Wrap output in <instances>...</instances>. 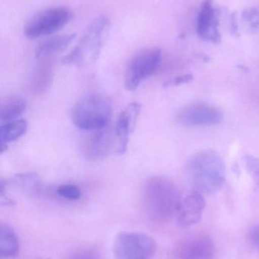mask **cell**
<instances>
[{"instance_id":"cell-1","label":"cell","mask_w":259,"mask_h":259,"mask_svg":"<svg viewBox=\"0 0 259 259\" xmlns=\"http://www.w3.org/2000/svg\"><path fill=\"white\" fill-rule=\"evenodd\" d=\"M142 199L146 214L157 223L170 222L177 214L182 201L176 184L164 176H153L146 181Z\"/></svg>"},{"instance_id":"cell-2","label":"cell","mask_w":259,"mask_h":259,"mask_svg":"<svg viewBox=\"0 0 259 259\" xmlns=\"http://www.w3.org/2000/svg\"><path fill=\"white\" fill-rule=\"evenodd\" d=\"M187 175L189 182L198 193H215L226 180V167L223 159L214 150L199 152L188 162Z\"/></svg>"},{"instance_id":"cell-3","label":"cell","mask_w":259,"mask_h":259,"mask_svg":"<svg viewBox=\"0 0 259 259\" xmlns=\"http://www.w3.org/2000/svg\"><path fill=\"white\" fill-rule=\"evenodd\" d=\"M111 30V21L105 15L97 17L85 30L76 47L62 59L65 65L85 66L98 59Z\"/></svg>"},{"instance_id":"cell-4","label":"cell","mask_w":259,"mask_h":259,"mask_svg":"<svg viewBox=\"0 0 259 259\" xmlns=\"http://www.w3.org/2000/svg\"><path fill=\"white\" fill-rule=\"evenodd\" d=\"M112 116L110 102L106 97L97 93L82 97L74 105L71 113L75 125L85 131L106 127Z\"/></svg>"},{"instance_id":"cell-5","label":"cell","mask_w":259,"mask_h":259,"mask_svg":"<svg viewBox=\"0 0 259 259\" xmlns=\"http://www.w3.org/2000/svg\"><path fill=\"white\" fill-rule=\"evenodd\" d=\"M72 18V12L64 6L50 8L30 18L24 28L26 37L33 39L51 35L66 26Z\"/></svg>"},{"instance_id":"cell-6","label":"cell","mask_w":259,"mask_h":259,"mask_svg":"<svg viewBox=\"0 0 259 259\" xmlns=\"http://www.w3.org/2000/svg\"><path fill=\"white\" fill-rule=\"evenodd\" d=\"M156 250L155 240L143 233L123 231L114 240V252L117 259H152Z\"/></svg>"},{"instance_id":"cell-7","label":"cell","mask_w":259,"mask_h":259,"mask_svg":"<svg viewBox=\"0 0 259 259\" xmlns=\"http://www.w3.org/2000/svg\"><path fill=\"white\" fill-rule=\"evenodd\" d=\"M162 52L160 49H144L131 59L125 73V87L129 91H135L147 77L158 69L161 62Z\"/></svg>"},{"instance_id":"cell-8","label":"cell","mask_w":259,"mask_h":259,"mask_svg":"<svg viewBox=\"0 0 259 259\" xmlns=\"http://www.w3.org/2000/svg\"><path fill=\"white\" fill-rule=\"evenodd\" d=\"M222 111L215 106L205 103L187 105L179 109L176 121L187 127H209L217 125L223 121Z\"/></svg>"},{"instance_id":"cell-9","label":"cell","mask_w":259,"mask_h":259,"mask_svg":"<svg viewBox=\"0 0 259 259\" xmlns=\"http://www.w3.org/2000/svg\"><path fill=\"white\" fill-rule=\"evenodd\" d=\"M115 131L108 126L103 128L87 131L82 139L81 151L86 159L98 160L107 156L115 146Z\"/></svg>"},{"instance_id":"cell-10","label":"cell","mask_w":259,"mask_h":259,"mask_svg":"<svg viewBox=\"0 0 259 259\" xmlns=\"http://www.w3.org/2000/svg\"><path fill=\"white\" fill-rule=\"evenodd\" d=\"M141 109V105L137 102H133L128 105L119 115L116 123L115 132L117 140V152L120 155H123L127 150L129 138L136 124Z\"/></svg>"},{"instance_id":"cell-11","label":"cell","mask_w":259,"mask_h":259,"mask_svg":"<svg viewBox=\"0 0 259 259\" xmlns=\"http://www.w3.org/2000/svg\"><path fill=\"white\" fill-rule=\"evenodd\" d=\"M219 16L212 0L202 3L197 18V33L204 40L214 44L220 41L219 33Z\"/></svg>"},{"instance_id":"cell-12","label":"cell","mask_w":259,"mask_h":259,"mask_svg":"<svg viewBox=\"0 0 259 259\" xmlns=\"http://www.w3.org/2000/svg\"><path fill=\"white\" fill-rule=\"evenodd\" d=\"M205 208V200L202 193L194 191L181 201L178 210L177 222L182 228H188L200 222Z\"/></svg>"},{"instance_id":"cell-13","label":"cell","mask_w":259,"mask_h":259,"mask_svg":"<svg viewBox=\"0 0 259 259\" xmlns=\"http://www.w3.org/2000/svg\"><path fill=\"white\" fill-rule=\"evenodd\" d=\"M214 243L208 236H198L186 240L177 251L179 259H212Z\"/></svg>"},{"instance_id":"cell-14","label":"cell","mask_w":259,"mask_h":259,"mask_svg":"<svg viewBox=\"0 0 259 259\" xmlns=\"http://www.w3.org/2000/svg\"><path fill=\"white\" fill-rule=\"evenodd\" d=\"M7 186L14 187L30 196L41 197L47 193V186L36 173L18 174L6 182Z\"/></svg>"},{"instance_id":"cell-15","label":"cell","mask_w":259,"mask_h":259,"mask_svg":"<svg viewBox=\"0 0 259 259\" xmlns=\"http://www.w3.org/2000/svg\"><path fill=\"white\" fill-rule=\"evenodd\" d=\"M76 37V33H70L48 38L38 44L35 50V56L36 59H43L64 51Z\"/></svg>"},{"instance_id":"cell-16","label":"cell","mask_w":259,"mask_h":259,"mask_svg":"<svg viewBox=\"0 0 259 259\" xmlns=\"http://www.w3.org/2000/svg\"><path fill=\"white\" fill-rule=\"evenodd\" d=\"M28 127L27 121L22 118L6 121L0 127V141L1 152L3 153L7 149L9 143L16 141L26 134Z\"/></svg>"},{"instance_id":"cell-17","label":"cell","mask_w":259,"mask_h":259,"mask_svg":"<svg viewBox=\"0 0 259 259\" xmlns=\"http://www.w3.org/2000/svg\"><path fill=\"white\" fill-rule=\"evenodd\" d=\"M19 241L9 225H0V255L2 258H13L19 253Z\"/></svg>"},{"instance_id":"cell-18","label":"cell","mask_w":259,"mask_h":259,"mask_svg":"<svg viewBox=\"0 0 259 259\" xmlns=\"http://www.w3.org/2000/svg\"><path fill=\"white\" fill-rule=\"evenodd\" d=\"M27 106L25 99L20 96L8 97L0 106V120L6 122L18 119L25 112Z\"/></svg>"},{"instance_id":"cell-19","label":"cell","mask_w":259,"mask_h":259,"mask_svg":"<svg viewBox=\"0 0 259 259\" xmlns=\"http://www.w3.org/2000/svg\"><path fill=\"white\" fill-rule=\"evenodd\" d=\"M53 77L51 66L47 64L40 65L32 75L31 88L36 94H42L50 87Z\"/></svg>"},{"instance_id":"cell-20","label":"cell","mask_w":259,"mask_h":259,"mask_svg":"<svg viewBox=\"0 0 259 259\" xmlns=\"http://www.w3.org/2000/svg\"><path fill=\"white\" fill-rule=\"evenodd\" d=\"M56 194L62 199L70 201H77L82 197V191L75 184H63L56 190Z\"/></svg>"},{"instance_id":"cell-21","label":"cell","mask_w":259,"mask_h":259,"mask_svg":"<svg viewBox=\"0 0 259 259\" xmlns=\"http://www.w3.org/2000/svg\"><path fill=\"white\" fill-rule=\"evenodd\" d=\"M246 170L252 178L254 185L259 188V158L252 155H246L243 158Z\"/></svg>"},{"instance_id":"cell-22","label":"cell","mask_w":259,"mask_h":259,"mask_svg":"<svg viewBox=\"0 0 259 259\" xmlns=\"http://www.w3.org/2000/svg\"><path fill=\"white\" fill-rule=\"evenodd\" d=\"M67 259H100V255L91 249H81L75 251Z\"/></svg>"},{"instance_id":"cell-23","label":"cell","mask_w":259,"mask_h":259,"mask_svg":"<svg viewBox=\"0 0 259 259\" xmlns=\"http://www.w3.org/2000/svg\"><path fill=\"white\" fill-rule=\"evenodd\" d=\"M193 80V74H185V75L179 76V77H175L171 80H167L164 83V87L168 88V87L179 86V85L183 84V83H189Z\"/></svg>"},{"instance_id":"cell-24","label":"cell","mask_w":259,"mask_h":259,"mask_svg":"<svg viewBox=\"0 0 259 259\" xmlns=\"http://www.w3.org/2000/svg\"><path fill=\"white\" fill-rule=\"evenodd\" d=\"M250 237L252 243L259 250V225L253 227L251 229Z\"/></svg>"},{"instance_id":"cell-25","label":"cell","mask_w":259,"mask_h":259,"mask_svg":"<svg viewBox=\"0 0 259 259\" xmlns=\"http://www.w3.org/2000/svg\"><path fill=\"white\" fill-rule=\"evenodd\" d=\"M46 259H50V258H46Z\"/></svg>"}]
</instances>
